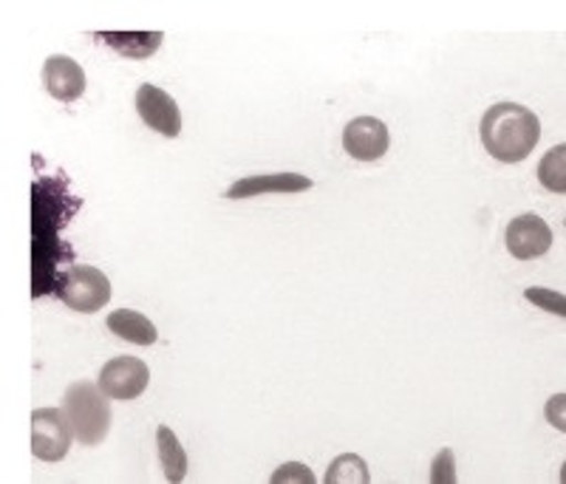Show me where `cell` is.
I'll use <instances>...</instances> for the list:
<instances>
[{
    "mask_svg": "<svg viewBox=\"0 0 566 484\" xmlns=\"http://www.w3.org/2000/svg\"><path fill=\"white\" fill-rule=\"evenodd\" d=\"M99 43L111 45L116 54H123L125 60H148L159 52L161 32H94Z\"/></svg>",
    "mask_w": 566,
    "mask_h": 484,
    "instance_id": "obj_11",
    "label": "cell"
},
{
    "mask_svg": "<svg viewBox=\"0 0 566 484\" xmlns=\"http://www.w3.org/2000/svg\"><path fill=\"white\" fill-rule=\"evenodd\" d=\"M538 181L549 193L566 190V145H555L538 165Z\"/></svg>",
    "mask_w": 566,
    "mask_h": 484,
    "instance_id": "obj_15",
    "label": "cell"
},
{
    "mask_svg": "<svg viewBox=\"0 0 566 484\" xmlns=\"http://www.w3.org/2000/svg\"><path fill=\"white\" fill-rule=\"evenodd\" d=\"M391 136L382 119L357 117L343 130V148L357 161H380L388 154Z\"/></svg>",
    "mask_w": 566,
    "mask_h": 484,
    "instance_id": "obj_8",
    "label": "cell"
},
{
    "mask_svg": "<svg viewBox=\"0 0 566 484\" xmlns=\"http://www.w3.org/2000/svg\"><path fill=\"white\" fill-rule=\"evenodd\" d=\"M504 244H507L510 255L518 261L541 259L544 252L553 246V230L544 219L533 213H524L518 219L510 221L507 233H504Z\"/></svg>",
    "mask_w": 566,
    "mask_h": 484,
    "instance_id": "obj_7",
    "label": "cell"
},
{
    "mask_svg": "<svg viewBox=\"0 0 566 484\" xmlns=\"http://www.w3.org/2000/svg\"><path fill=\"white\" fill-rule=\"evenodd\" d=\"M148 382V362H142L139 357H114L99 371V388L111 400H136V397L145 394Z\"/></svg>",
    "mask_w": 566,
    "mask_h": 484,
    "instance_id": "obj_5",
    "label": "cell"
},
{
    "mask_svg": "<svg viewBox=\"0 0 566 484\" xmlns=\"http://www.w3.org/2000/svg\"><path fill=\"white\" fill-rule=\"evenodd\" d=\"M326 484H368L371 482V473H368L366 459L357 456V453H343L337 456L332 465H328Z\"/></svg>",
    "mask_w": 566,
    "mask_h": 484,
    "instance_id": "obj_14",
    "label": "cell"
},
{
    "mask_svg": "<svg viewBox=\"0 0 566 484\" xmlns=\"http://www.w3.org/2000/svg\"><path fill=\"white\" fill-rule=\"evenodd\" d=\"M564 402H566V394H555L553 400L547 402V420L553 422L555 428H558L560 433L566 431V417H564Z\"/></svg>",
    "mask_w": 566,
    "mask_h": 484,
    "instance_id": "obj_19",
    "label": "cell"
},
{
    "mask_svg": "<svg viewBox=\"0 0 566 484\" xmlns=\"http://www.w3.org/2000/svg\"><path fill=\"white\" fill-rule=\"evenodd\" d=\"M111 397L94 382H74L63 397V411L74 428V440L85 448H94L108 436L111 428Z\"/></svg>",
    "mask_w": 566,
    "mask_h": 484,
    "instance_id": "obj_2",
    "label": "cell"
},
{
    "mask_svg": "<svg viewBox=\"0 0 566 484\" xmlns=\"http://www.w3.org/2000/svg\"><path fill=\"white\" fill-rule=\"evenodd\" d=\"M312 188L310 176L301 173H270V176H247L239 179L224 193V199L239 201V199H255L264 193H303Z\"/></svg>",
    "mask_w": 566,
    "mask_h": 484,
    "instance_id": "obj_10",
    "label": "cell"
},
{
    "mask_svg": "<svg viewBox=\"0 0 566 484\" xmlns=\"http://www.w3.org/2000/svg\"><path fill=\"white\" fill-rule=\"evenodd\" d=\"M136 111H139L142 123L148 125L156 134L176 139L181 134V114L176 99L168 91L156 88V85H139L136 91Z\"/></svg>",
    "mask_w": 566,
    "mask_h": 484,
    "instance_id": "obj_6",
    "label": "cell"
},
{
    "mask_svg": "<svg viewBox=\"0 0 566 484\" xmlns=\"http://www.w3.org/2000/svg\"><path fill=\"white\" fill-rule=\"evenodd\" d=\"M272 484H315V473L310 471L306 465H301V462H286V465L277 467L275 473L270 476Z\"/></svg>",
    "mask_w": 566,
    "mask_h": 484,
    "instance_id": "obj_18",
    "label": "cell"
},
{
    "mask_svg": "<svg viewBox=\"0 0 566 484\" xmlns=\"http://www.w3.org/2000/svg\"><path fill=\"white\" fill-rule=\"evenodd\" d=\"M43 85L60 103H74L83 97L85 91V72L77 60L65 57V54H52L43 65Z\"/></svg>",
    "mask_w": 566,
    "mask_h": 484,
    "instance_id": "obj_9",
    "label": "cell"
},
{
    "mask_svg": "<svg viewBox=\"0 0 566 484\" xmlns=\"http://www.w3.org/2000/svg\"><path fill=\"white\" fill-rule=\"evenodd\" d=\"M57 297L69 309L83 312H99L111 301V281L105 278L103 270L97 266H71L60 275L57 286H54Z\"/></svg>",
    "mask_w": 566,
    "mask_h": 484,
    "instance_id": "obj_3",
    "label": "cell"
},
{
    "mask_svg": "<svg viewBox=\"0 0 566 484\" xmlns=\"http://www.w3.org/2000/svg\"><path fill=\"white\" fill-rule=\"evenodd\" d=\"M524 297H527L530 304L541 306L544 312H553V315L566 317V297L555 290H541V286H530L524 290Z\"/></svg>",
    "mask_w": 566,
    "mask_h": 484,
    "instance_id": "obj_16",
    "label": "cell"
},
{
    "mask_svg": "<svg viewBox=\"0 0 566 484\" xmlns=\"http://www.w3.org/2000/svg\"><path fill=\"white\" fill-rule=\"evenodd\" d=\"M482 145L504 165L524 161L541 139V123L533 111L518 103H495L479 125Z\"/></svg>",
    "mask_w": 566,
    "mask_h": 484,
    "instance_id": "obj_1",
    "label": "cell"
},
{
    "mask_svg": "<svg viewBox=\"0 0 566 484\" xmlns=\"http://www.w3.org/2000/svg\"><path fill=\"white\" fill-rule=\"evenodd\" d=\"M108 329L114 332L116 337H123V340L136 343V346H154V343L159 340L154 323L142 315V312H134V309L111 312Z\"/></svg>",
    "mask_w": 566,
    "mask_h": 484,
    "instance_id": "obj_12",
    "label": "cell"
},
{
    "mask_svg": "<svg viewBox=\"0 0 566 484\" xmlns=\"http://www.w3.org/2000/svg\"><path fill=\"white\" fill-rule=\"evenodd\" d=\"M156 451H159V462H161V471H165V478H168L170 484L185 482L187 453L168 425H159V431H156Z\"/></svg>",
    "mask_w": 566,
    "mask_h": 484,
    "instance_id": "obj_13",
    "label": "cell"
},
{
    "mask_svg": "<svg viewBox=\"0 0 566 484\" xmlns=\"http://www.w3.org/2000/svg\"><path fill=\"white\" fill-rule=\"evenodd\" d=\"M74 442V428L63 408H40L32 413V453L40 462H60Z\"/></svg>",
    "mask_w": 566,
    "mask_h": 484,
    "instance_id": "obj_4",
    "label": "cell"
},
{
    "mask_svg": "<svg viewBox=\"0 0 566 484\" xmlns=\"http://www.w3.org/2000/svg\"><path fill=\"white\" fill-rule=\"evenodd\" d=\"M457 459H453L451 448H442V451L433 456L431 465V482L433 484H457Z\"/></svg>",
    "mask_w": 566,
    "mask_h": 484,
    "instance_id": "obj_17",
    "label": "cell"
}]
</instances>
